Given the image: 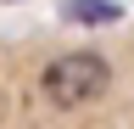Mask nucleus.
I'll return each mask as SVG.
<instances>
[{"instance_id": "f257e3e1", "label": "nucleus", "mask_w": 134, "mask_h": 129, "mask_svg": "<svg viewBox=\"0 0 134 129\" xmlns=\"http://www.w3.org/2000/svg\"><path fill=\"white\" fill-rule=\"evenodd\" d=\"M39 84L50 95V107L73 112V107H90V101H100L112 90V62L100 51H67V56H56L39 73Z\"/></svg>"}, {"instance_id": "f03ea898", "label": "nucleus", "mask_w": 134, "mask_h": 129, "mask_svg": "<svg viewBox=\"0 0 134 129\" xmlns=\"http://www.w3.org/2000/svg\"><path fill=\"white\" fill-rule=\"evenodd\" d=\"M62 17L84 28H106V23H123V6L117 0H62Z\"/></svg>"}]
</instances>
